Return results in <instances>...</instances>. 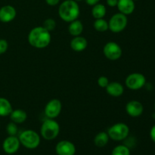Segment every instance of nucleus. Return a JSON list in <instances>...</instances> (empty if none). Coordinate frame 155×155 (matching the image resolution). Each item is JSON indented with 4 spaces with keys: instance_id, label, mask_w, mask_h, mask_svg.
<instances>
[{
    "instance_id": "20",
    "label": "nucleus",
    "mask_w": 155,
    "mask_h": 155,
    "mask_svg": "<svg viewBox=\"0 0 155 155\" xmlns=\"http://www.w3.org/2000/svg\"><path fill=\"white\" fill-rule=\"evenodd\" d=\"M108 134L106 132H99L94 138V144L98 148H103L106 146L109 142Z\"/></svg>"
},
{
    "instance_id": "33",
    "label": "nucleus",
    "mask_w": 155,
    "mask_h": 155,
    "mask_svg": "<svg viewBox=\"0 0 155 155\" xmlns=\"http://www.w3.org/2000/svg\"><path fill=\"white\" fill-rule=\"evenodd\" d=\"M154 108H155V101H154Z\"/></svg>"
},
{
    "instance_id": "6",
    "label": "nucleus",
    "mask_w": 155,
    "mask_h": 155,
    "mask_svg": "<svg viewBox=\"0 0 155 155\" xmlns=\"http://www.w3.org/2000/svg\"><path fill=\"white\" fill-rule=\"evenodd\" d=\"M128 24L127 15L120 13H116L110 18L108 21V29L114 33L124 31Z\"/></svg>"
},
{
    "instance_id": "8",
    "label": "nucleus",
    "mask_w": 155,
    "mask_h": 155,
    "mask_svg": "<svg viewBox=\"0 0 155 155\" xmlns=\"http://www.w3.org/2000/svg\"><path fill=\"white\" fill-rule=\"evenodd\" d=\"M103 53L108 60L117 61L122 56L123 50L119 44L113 41H110L104 45Z\"/></svg>"
},
{
    "instance_id": "25",
    "label": "nucleus",
    "mask_w": 155,
    "mask_h": 155,
    "mask_svg": "<svg viewBox=\"0 0 155 155\" xmlns=\"http://www.w3.org/2000/svg\"><path fill=\"white\" fill-rule=\"evenodd\" d=\"M17 125L18 124L12 122V121L8 124L7 127H6V131H7L8 136H17L18 133V128Z\"/></svg>"
},
{
    "instance_id": "28",
    "label": "nucleus",
    "mask_w": 155,
    "mask_h": 155,
    "mask_svg": "<svg viewBox=\"0 0 155 155\" xmlns=\"http://www.w3.org/2000/svg\"><path fill=\"white\" fill-rule=\"evenodd\" d=\"M47 5L49 6H55L59 4L61 0H45Z\"/></svg>"
},
{
    "instance_id": "34",
    "label": "nucleus",
    "mask_w": 155,
    "mask_h": 155,
    "mask_svg": "<svg viewBox=\"0 0 155 155\" xmlns=\"http://www.w3.org/2000/svg\"><path fill=\"white\" fill-rule=\"evenodd\" d=\"M134 1H136V0H134Z\"/></svg>"
},
{
    "instance_id": "27",
    "label": "nucleus",
    "mask_w": 155,
    "mask_h": 155,
    "mask_svg": "<svg viewBox=\"0 0 155 155\" xmlns=\"http://www.w3.org/2000/svg\"><path fill=\"white\" fill-rule=\"evenodd\" d=\"M8 48V43L7 40L4 39H0V54L5 53Z\"/></svg>"
},
{
    "instance_id": "2",
    "label": "nucleus",
    "mask_w": 155,
    "mask_h": 155,
    "mask_svg": "<svg viewBox=\"0 0 155 155\" xmlns=\"http://www.w3.org/2000/svg\"><path fill=\"white\" fill-rule=\"evenodd\" d=\"M58 15L64 21L71 23L78 19L80 15V6L74 0H65L59 5Z\"/></svg>"
},
{
    "instance_id": "12",
    "label": "nucleus",
    "mask_w": 155,
    "mask_h": 155,
    "mask_svg": "<svg viewBox=\"0 0 155 155\" xmlns=\"http://www.w3.org/2000/svg\"><path fill=\"white\" fill-rule=\"evenodd\" d=\"M126 111L129 116L132 117H138L143 114L144 106L137 100H131L126 104Z\"/></svg>"
},
{
    "instance_id": "21",
    "label": "nucleus",
    "mask_w": 155,
    "mask_h": 155,
    "mask_svg": "<svg viewBox=\"0 0 155 155\" xmlns=\"http://www.w3.org/2000/svg\"><path fill=\"white\" fill-rule=\"evenodd\" d=\"M107 13V8L105 5L101 3L92 6V15L95 19H99V18H104Z\"/></svg>"
},
{
    "instance_id": "13",
    "label": "nucleus",
    "mask_w": 155,
    "mask_h": 155,
    "mask_svg": "<svg viewBox=\"0 0 155 155\" xmlns=\"http://www.w3.org/2000/svg\"><path fill=\"white\" fill-rule=\"evenodd\" d=\"M17 15V11L14 6L6 5L0 8V21L8 23L13 21Z\"/></svg>"
},
{
    "instance_id": "16",
    "label": "nucleus",
    "mask_w": 155,
    "mask_h": 155,
    "mask_svg": "<svg viewBox=\"0 0 155 155\" xmlns=\"http://www.w3.org/2000/svg\"><path fill=\"white\" fill-rule=\"evenodd\" d=\"M70 45H71V48H72L74 51L80 52V51H84V50L87 48V39L82 36H74V37L71 39Z\"/></svg>"
},
{
    "instance_id": "9",
    "label": "nucleus",
    "mask_w": 155,
    "mask_h": 155,
    "mask_svg": "<svg viewBox=\"0 0 155 155\" xmlns=\"http://www.w3.org/2000/svg\"><path fill=\"white\" fill-rule=\"evenodd\" d=\"M62 110L61 101L57 98L50 100L44 108V114L47 118L55 119L60 115Z\"/></svg>"
},
{
    "instance_id": "30",
    "label": "nucleus",
    "mask_w": 155,
    "mask_h": 155,
    "mask_svg": "<svg viewBox=\"0 0 155 155\" xmlns=\"http://www.w3.org/2000/svg\"><path fill=\"white\" fill-rule=\"evenodd\" d=\"M150 137H151V140L155 143V125L153 126L150 130Z\"/></svg>"
},
{
    "instance_id": "15",
    "label": "nucleus",
    "mask_w": 155,
    "mask_h": 155,
    "mask_svg": "<svg viewBox=\"0 0 155 155\" xmlns=\"http://www.w3.org/2000/svg\"><path fill=\"white\" fill-rule=\"evenodd\" d=\"M105 90L110 96L117 98L124 94V87L119 82H111L106 86Z\"/></svg>"
},
{
    "instance_id": "14",
    "label": "nucleus",
    "mask_w": 155,
    "mask_h": 155,
    "mask_svg": "<svg viewBox=\"0 0 155 155\" xmlns=\"http://www.w3.org/2000/svg\"><path fill=\"white\" fill-rule=\"evenodd\" d=\"M117 7L120 13L127 16L133 13L136 8V5L134 0H118Z\"/></svg>"
},
{
    "instance_id": "18",
    "label": "nucleus",
    "mask_w": 155,
    "mask_h": 155,
    "mask_svg": "<svg viewBox=\"0 0 155 155\" xmlns=\"http://www.w3.org/2000/svg\"><path fill=\"white\" fill-rule=\"evenodd\" d=\"M68 32L71 36H78L82 34L83 32V24L80 20L77 19L71 21L68 26Z\"/></svg>"
},
{
    "instance_id": "19",
    "label": "nucleus",
    "mask_w": 155,
    "mask_h": 155,
    "mask_svg": "<svg viewBox=\"0 0 155 155\" xmlns=\"http://www.w3.org/2000/svg\"><path fill=\"white\" fill-rule=\"evenodd\" d=\"M13 110L10 101L5 98L0 97V117H7Z\"/></svg>"
},
{
    "instance_id": "24",
    "label": "nucleus",
    "mask_w": 155,
    "mask_h": 155,
    "mask_svg": "<svg viewBox=\"0 0 155 155\" xmlns=\"http://www.w3.org/2000/svg\"><path fill=\"white\" fill-rule=\"evenodd\" d=\"M42 27H43L45 29H46L48 31L51 32L55 29L56 21H54L53 18H47L46 20L44 21Z\"/></svg>"
},
{
    "instance_id": "31",
    "label": "nucleus",
    "mask_w": 155,
    "mask_h": 155,
    "mask_svg": "<svg viewBox=\"0 0 155 155\" xmlns=\"http://www.w3.org/2000/svg\"><path fill=\"white\" fill-rule=\"evenodd\" d=\"M85 2H86V3L88 5L94 6L95 5L99 3L100 0H85Z\"/></svg>"
},
{
    "instance_id": "5",
    "label": "nucleus",
    "mask_w": 155,
    "mask_h": 155,
    "mask_svg": "<svg viewBox=\"0 0 155 155\" xmlns=\"http://www.w3.org/2000/svg\"><path fill=\"white\" fill-rule=\"evenodd\" d=\"M110 139H112L116 142L124 141L130 134V128L128 125L124 123H117L111 127H109L107 130Z\"/></svg>"
},
{
    "instance_id": "3",
    "label": "nucleus",
    "mask_w": 155,
    "mask_h": 155,
    "mask_svg": "<svg viewBox=\"0 0 155 155\" xmlns=\"http://www.w3.org/2000/svg\"><path fill=\"white\" fill-rule=\"evenodd\" d=\"M60 133V125L54 119L47 118L43 121L40 127L41 136L45 140L55 139Z\"/></svg>"
},
{
    "instance_id": "26",
    "label": "nucleus",
    "mask_w": 155,
    "mask_h": 155,
    "mask_svg": "<svg viewBox=\"0 0 155 155\" xmlns=\"http://www.w3.org/2000/svg\"><path fill=\"white\" fill-rule=\"evenodd\" d=\"M97 83H98V85L100 86V87L104 88V89H105L106 86L108 85V83H110V82H109L108 79H107V77H105V76H101V77L98 79Z\"/></svg>"
},
{
    "instance_id": "11",
    "label": "nucleus",
    "mask_w": 155,
    "mask_h": 155,
    "mask_svg": "<svg viewBox=\"0 0 155 155\" xmlns=\"http://www.w3.org/2000/svg\"><path fill=\"white\" fill-rule=\"evenodd\" d=\"M76 146L73 142L68 140H61L55 146L57 155H75Z\"/></svg>"
},
{
    "instance_id": "10",
    "label": "nucleus",
    "mask_w": 155,
    "mask_h": 155,
    "mask_svg": "<svg viewBox=\"0 0 155 155\" xmlns=\"http://www.w3.org/2000/svg\"><path fill=\"white\" fill-rule=\"evenodd\" d=\"M21 142L16 136H8L2 143L3 151L8 154H14L19 150Z\"/></svg>"
},
{
    "instance_id": "22",
    "label": "nucleus",
    "mask_w": 155,
    "mask_h": 155,
    "mask_svg": "<svg viewBox=\"0 0 155 155\" xmlns=\"http://www.w3.org/2000/svg\"><path fill=\"white\" fill-rule=\"evenodd\" d=\"M93 27L96 31L100 33H104L106 32L108 29V22L104 18H99V19H95L93 23Z\"/></svg>"
},
{
    "instance_id": "4",
    "label": "nucleus",
    "mask_w": 155,
    "mask_h": 155,
    "mask_svg": "<svg viewBox=\"0 0 155 155\" xmlns=\"http://www.w3.org/2000/svg\"><path fill=\"white\" fill-rule=\"evenodd\" d=\"M21 145L27 149H35L40 145L41 138L39 133L33 130L23 131L18 136Z\"/></svg>"
},
{
    "instance_id": "17",
    "label": "nucleus",
    "mask_w": 155,
    "mask_h": 155,
    "mask_svg": "<svg viewBox=\"0 0 155 155\" xmlns=\"http://www.w3.org/2000/svg\"><path fill=\"white\" fill-rule=\"evenodd\" d=\"M12 122L17 124H21L25 122L27 119V114L25 110L22 109H16L13 110L9 115Z\"/></svg>"
},
{
    "instance_id": "7",
    "label": "nucleus",
    "mask_w": 155,
    "mask_h": 155,
    "mask_svg": "<svg viewBox=\"0 0 155 155\" xmlns=\"http://www.w3.org/2000/svg\"><path fill=\"white\" fill-rule=\"evenodd\" d=\"M125 84L131 90H139L146 84V78L141 73H133L127 77Z\"/></svg>"
},
{
    "instance_id": "1",
    "label": "nucleus",
    "mask_w": 155,
    "mask_h": 155,
    "mask_svg": "<svg viewBox=\"0 0 155 155\" xmlns=\"http://www.w3.org/2000/svg\"><path fill=\"white\" fill-rule=\"evenodd\" d=\"M51 40V32L43 27H36L32 29L28 34V42L36 48H45L48 46Z\"/></svg>"
},
{
    "instance_id": "23",
    "label": "nucleus",
    "mask_w": 155,
    "mask_h": 155,
    "mask_svg": "<svg viewBox=\"0 0 155 155\" xmlns=\"http://www.w3.org/2000/svg\"><path fill=\"white\" fill-rule=\"evenodd\" d=\"M130 148L125 145H119L113 148L111 155H130Z\"/></svg>"
},
{
    "instance_id": "32",
    "label": "nucleus",
    "mask_w": 155,
    "mask_h": 155,
    "mask_svg": "<svg viewBox=\"0 0 155 155\" xmlns=\"http://www.w3.org/2000/svg\"><path fill=\"white\" fill-rule=\"evenodd\" d=\"M74 1H76L77 2H82V1H83V0H74Z\"/></svg>"
},
{
    "instance_id": "29",
    "label": "nucleus",
    "mask_w": 155,
    "mask_h": 155,
    "mask_svg": "<svg viewBox=\"0 0 155 155\" xmlns=\"http://www.w3.org/2000/svg\"><path fill=\"white\" fill-rule=\"evenodd\" d=\"M118 0H106V3L109 7H117Z\"/></svg>"
}]
</instances>
